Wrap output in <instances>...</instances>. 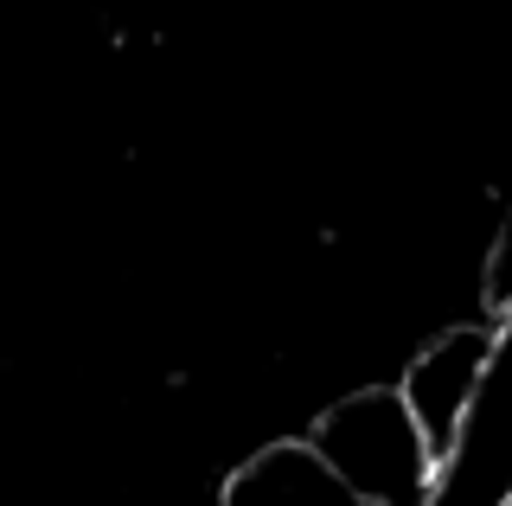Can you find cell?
Instances as JSON below:
<instances>
[{
  "label": "cell",
  "instance_id": "3957f363",
  "mask_svg": "<svg viewBox=\"0 0 512 506\" xmlns=\"http://www.w3.org/2000/svg\"><path fill=\"white\" fill-rule=\"evenodd\" d=\"M493 334H500V327H455V334L429 340L423 353L410 359V372H404V398H410V410H416V423H423V436L436 442V455L455 449L461 417H468L480 378H487Z\"/></svg>",
  "mask_w": 512,
  "mask_h": 506
},
{
  "label": "cell",
  "instance_id": "7a4b0ae2",
  "mask_svg": "<svg viewBox=\"0 0 512 506\" xmlns=\"http://www.w3.org/2000/svg\"><path fill=\"white\" fill-rule=\"evenodd\" d=\"M493 359L480 378L455 449L442 455L429 506H506L512 500V321H493Z\"/></svg>",
  "mask_w": 512,
  "mask_h": 506
},
{
  "label": "cell",
  "instance_id": "6da1fadb",
  "mask_svg": "<svg viewBox=\"0 0 512 506\" xmlns=\"http://www.w3.org/2000/svg\"><path fill=\"white\" fill-rule=\"evenodd\" d=\"M308 442L333 462V474L352 481L372 506H429L436 500L442 455H436V442L423 436L404 385L397 391L378 385V391L340 398L333 410H320Z\"/></svg>",
  "mask_w": 512,
  "mask_h": 506
},
{
  "label": "cell",
  "instance_id": "277c9868",
  "mask_svg": "<svg viewBox=\"0 0 512 506\" xmlns=\"http://www.w3.org/2000/svg\"><path fill=\"white\" fill-rule=\"evenodd\" d=\"M224 506H372L314 442H269L224 481Z\"/></svg>",
  "mask_w": 512,
  "mask_h": 506
},
{
  "label": "cell",
  "instance_id": "8992f818",
  "mask_svg": "<svg viewBox=\"0 0 512 506\" xmlns=\"http://www.w3.org/2000/svg\"><path fill=\"white\" fill-rule=\"evenodd\" d=\"M506 506H512V500H506Z\"/></svg>",
  "mask_w": 512,
  "mask_h": 506
},
{
  "label": "cell",
  "instance_id": "5b68a950",
  "mask_svg": "<svg viewBox=\"0 0 512 506\" xmlns=\"http://www.w3.org/2000/svg\"><path fill=\"white\" fill-rule=\"evenodd\" d=\"M487 308H493V321H512V205H506V225L487 257Z\"/></svg>",
  "mask_w": 512,
  "mask_h": 506
}]
</instances>
